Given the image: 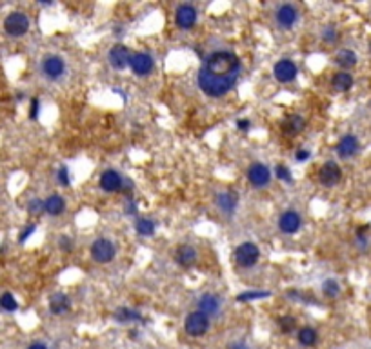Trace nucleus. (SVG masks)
<instances>
[{"instance_id": "nucleus-1", "label": "nucleus", "mask_w": 371, "mask_h": 349, "mask_svg": "<svg viewBox=\"0 0 371 349\" xmlns=\"http://www.w3.org/2000/svg\"><path fill=\"white\" fill-rule=\"evenodd\" d=\"M242 71L240 58L231 51H215L206 58L196 75V84L204 95L220 98L233 89Z\"/></svg>"}, {"instance_id": "nucleus-2", "label": "nucleus", "mask_w": 371, "mask_h": 349, "mask_svg": "<svg viewBox=\"0 0 371 349\" xmlns=\"http://www.w3.org/2000/svg\"><path fill=\"white\" fill-rule=\"evenodd\" d=\"M210 329V317H206L200 311H191V313L186 317L184 320V331L188 333L193 338H198V336H204Z\"/></svg>"}, {"instance_id": "nucleus-3", "label": "nucleus", "mask_w": 371, "mask_h": 349, "mask_svg": "<svg viewBox=\"0 0 371 349\" xmlns=\"http://www.w3.org/2000/svg\"><path fill=\"white\" fill-rule=\"evenodd\" d=\"M260 258V249L253 242H242L235 249V260L240 267H253Z\"/></svg>"}, {"instance_id": "nucleus-4", "label": "nucleus", "mask_w": 371, "mask_h": 349, "mask_svg": "<svg viewBox=\"0 0 371 349\" xmlns=\"http://www.w3.org/2000/svg\"><path fill=\"white\" fill-rule=\"evenodd\" d=\"M4 29L8 35L11 37H24L29 31V18L26 13L20 11H13L9 13L4 20Z\"/></svg>"}, {"instance_id": "nucleus-5", "label": "nucleus", "mask_w": 371, "mask_h": 349, "mask_svg": "<svg viewBox=\"0 0 371 349\" xmlns=\"http://www.w3.org/2000/svg\"><path fill=\"white\" fill-rule=\"evenodd\" d=\"M115 255H117V249L109 238H96L91 244V257L98 264H108L113 260Z\"/></svg>"}, {"instance_id": "nucleus-6", "label": "nucleus", "mask_w": 371, "mask_h": 349, "mask_svg": "<svg viewBox=\"0 0 371 349\" xmlns=\"http://www.w3.org/2000/svg\"><path fill=\"white\" fill-rule=\"evenodd\" d=\"M246 174H248V180L253 188H266L271 182V169L262 162H253L248 167Z\"/></svg>"}, {"instance_id": "nucleus-7", "label": "nucleus", "mask_w": 371, "mask_h": 349, "mask_svg": "<svg viewBox=\"0 0 371 349\" xmlns=\"http://www.w3.org/2000/svg\"><path fill=\"white\" fill-rule=\"evenodd\" d=\"M129 67L137 77H148L155 69V60L149 53H135L129 58Z\"/></svg>"}, {"instance_id": "nucleus-8", "label": "nucleus", "mask_w": 371, "mask_h": 349, "mask_svg": "<svg viewBox=\"0 0 371 349\" xmlns=\"http://www.w3.org/2000/svg\"><path fill=\"white\" fill-rule=\"evenodd\" d=\"M42 73L46 79L49 80H58L62 79V75L65 73V62L58 55H48L42 60Z\"/></svg>"}, {"instance_id": "nucleus-9", "label": "nucleus", "mask_w": 371, "mask_h": 349, "mask_svg": "<svg viewBox=\"0 0 371 349\" xmlns=\"http://www.w3.org/2000/svg\"><path fill=\"white\" fill-rule=\"evenodd\" d=\"M196 8L191 4H180L179 8L175 9V24L180 27V29H191L196 24Z\"/></svg>"}, {"instance_id": "nucleus-10", "label": "nucleus", "mask_w": 371, "mask_h": 349, "mask_svg": "<svg viewBox=\"0 0 371 349\" xmlns=\"http://www.w3.org/2000/svg\"><path fill=\"white\" fill-rule=\"evenodd\" d=\"M273 75H275V79L279 80L280 84H289L297 79L298 67H297V64L293 60H289V58H282V60L277 62L275 67H273Z\"/></svg>"}, {"instance_id": "nucleus-11", "label": "nucleus", "mask_w": 371, "mask_h": 349, "mask_svg": "<svg viewBox=\"0 0 371 349\" xmlns=\"http://www.w3.org/2000/svg\"><path fill=\"white\" fill-rule=\"evenodd\" d=\"M131 51L124 44H115L113 48L108 51V62L113 69H124L129 65Z\"/></svg>"}, {"instance_id": "nucleus-12", "label": "nucleus", "mask_w": 371, "mask_h": 349, "mask_svg": "<svg viewBox=\"0 0 371 349\" xmlns=\"http://www.w3.org/2000/svg\"><path fill=\"white\" fill-rule=\"evenodd\" d=\"M275 20L282 29H291L298 20V11L293 4H280L277 8Z\"/></svg>"}, {"instance_id": "nucleus-13", "label": "nucleus", "mask_w": 371, "mask_h": 349, "mask_svg": "<svg viewBox=\"0 0 371 349\" xmlns=\"http://www.w3.org/2000/svg\"><path fill=\"white\" fill-rule=\"evenodd\" d=\"M341 179H342V169H341V166L333 160L326 162V164L319 169L320 184H324V186H327V188L336 186V184L341 182Z\"/></svg>"}, {"instance_id": "nucleus-14", "label": "nucleus", "mask_w": 371, "mask_h": 349, "mask_svg": "<svg viewBox=\"0 0 371 349\" xmlns=\"http://www.w3.org/2000/svg\"><path fill=\"white\" fill-rule=\"evenodd\" d=\"M302 227V217L297 213V211L288 210L284 211L279 218V229L284 233V235H295Z\"/></svg>"}, {"instance_id": "nucleus-15", "label": "nucleus", "mask_w": 371, "mask_h": 349, "mask_svg": "<svg viewBox=\"0 0 371 349\" xmlns=\"http://www.w3.org/2000/svg\"><path fill=\"white\" fill-rule=\"evenodd\" d=\"M124 186V179L122 174L115 169H106L100 174V188L106 193H118Z\"/></svg>"}, {"instance_id": "nucleus-16", "label": "nucleus", "mask_w": 371, "mask_h": 349, "mask_svg": "<svg viewBox=\"0 0 371 349\" xmlns=\"http://www.w3.org/2000/svg\"><path fill=\"white\" fill-rule=\"evenodd\" d=\"M360 149V142L355 135H346L339 140V144H336V155L341 158H351L355 157Z\"/></svg>"}, {"instance_id": "nucleus-17", "label": "nucleus", "mask_w": 371, "mask_h": 349, "mask_svg": "<svg viewBox=\"0 0 371 349\" xmlns=\"http://www.w3.org/2000/svg\"><path fill=\"white\" fill-rule=\"evenodd\" d=\"M215 204H217V207L222 213L231 215L237 210V205H239V195L235 191H231V189H227V191L218 193L215 196Z\"/></svg>"}, {"instance_id": "nucleus-18", "label": "nucleus", "mask_w": 371, "mask_h": 349, "mask_svg": "<svg viewBox=\"0 0 371 349\" xmlns=\"http://www.w3.org/2000/svg\"><path fill=\"white\" fill-rule=\"evenodd\" d=\"M175 260H177V264L182 267H191L193 264L196 262V251L193 246L189 244H182L177 248V251H175Z\"/></svg>"}, {"instance_id": "nucleus-19", "label": "nucleus", "mask_w": 371, "mask_h": 349, "mask_svg": "<svg viewBox=\"0 0 371 349\" xmlns=\"http://www.w3.org/2000/svg\"><path fill=\"white\" fill-rule=\"evenodd\" d=\"M198 311L204 313L206 317H211V315H217L220 311V300L218 297L211 295V293H206L198 298Z\"/></svg>"}, {"instance_id": "nucleus-20", "label": "nucleus", "mask_w": 371, "mask_h": 349, "mask_svg": "<svg viewBox=\"0 0 371 349\" xmlns=\"http://www.w3.org/2000/svg\"><path fill=\"white\" fill-rule=\"evenodd\" d=\"M70 307H71V302L65 293H55L49 298V311L53 315H64L70 311Z\"/></svg>"}, {"instance_id": "nucleus-21", "label": "nucleus", "mask_w": 371, "mask_h": 349, "mask_svg": "<svg viewBox=\"0 0 371 349\" xmlns=\"http://www.w3.org/2000/svg\"><path fill=\"white\" fill-rule=\"evenodd\" d=\"M306 127V120L304 117H300V115H289V117H286V120L282 122V129L286 135H298L302 129Z\"/></svg>"}, {"instance_id": "nucleus-22", "label": "nucleus", "mask_w": 371, "mask_h": 349, "mask_svg": "<svg viewBox=\"0 0 371 349\" xmlns=\"http://www.w3.org/2000/svg\"><path fill=\"white\" fill-rule=\"evenodd\" d=\"M64 210H65V200L60 195H51L44 200V211L48 215H51V217H58V215L64 213Z\"/></svg>"}, {"instance_id": "nucleus-23", "label": "nucleus", "mask_w": 371, "mask_h": 349, "mask_svg": "<svg viewBox=\"0 0 371 349\" xmlns=\"http://www.w3.org/2000/svg\"><path fill=\"white\" fill-rule=\"evenodd\" d=\"M331 86L335 91H349L353 87V77L348 71H341V73H335V77L331 79Z\"/></svg>"}, {"instance_id": "nucleus-24", "label": "nucleus", "mask_w": 371, "mask_h": 349, "mask_svg": "<svg viewBox=\"0 0 371 349\" xmlns=\"http://www.w3.org/2000/svg\"><path fill=\"white\" fill-rule=\"evenodd\" d=\"M115 320L120 324H129V322H142L144 317L139 313L137 309H131V307H118L117 313H115Z\"/></svg>"}, {"instance_id": "nucleus-25", "label": "nucleus", "mask_w": 371, "mask_h": 349, "mask_svg": "<svg viewBox=\"0 0 371 349\" xmlns=\"http://www.w3.org/2000/svg\"><path fill=\"white\" fill-rule=\"evenodd\" d=\"M335 62H336V65H341L344 71H348L349 67H353V65L357 64V55H355V51H351V49H341V51L335 55Z\"/></svg>"}, {"instance_id": "nucleus-26", "label": "nucleus", "mask_w": 371, "mask_h": 349, "mask_svg": "<svg viewBox=\"0 0 371 349\" xmlns=\"http://www.w3.org/2000/svg\"><path fill=\"white\" fill-rule=\"evenodd\" d=\"M317 340H319V333L315 331L313 327L306 326L298 331V342H300V345H304V347H313V345L317 344Z\"/></svg>"}, {"instance_id": "nucleus-27", "label": "nucleus", "mask_w": 371, "mask_h": 349, "mask_svg": "<svg viewBox=\"0 0 371 349\" xmlns=\"http://www.w3.org/2000/svg\"><path fill=\"white\" fill-rule=\"evenodd\" d=\"M135 227L140 236H151L155 233V229H157V226H155V222H153L151 218H139Z\"/></svg>"}, {"instance_id": "nucleus-28", "label": "nucleus", "mask_w": 371, "mask_h": 349, "mask_svg": "<svg viewBox=\"0 0 371 349\" xmlns=\"http://www.w3.org/2000/svg\"><path fill=\"white\" fill-rule=\"evenodd\" d=\"M322 293L327 298H336L339 293H341V286H339V282L335 278H327L322 284Z\"/></svg>"}, {"instance_id": "nucleus-29", "label": "nucleus", "mask_w": 371, "mask_h": 349, "mask_svg": "<svg viewBox=\"0 0 371 349\" xmlns=\"http://www.w3.org/2000/svg\"><path fill=\"white\" fill-rule=\"evenodd\" d=\"M0 307H2L4 311L13 313V311L18 309V302L11 293H2V295H0Z\"/></svg>"}, {"instance_id": "nucleus-30", "label": "nucleus", "mask_w": 371, "mask_h": 349, "mask_svg": "<svg viewBox=\"0 0 371 349\" xmlns=\"http://www.w3.org/2000/svg\"><path fill=\"white\" fill-rule=\"evenodd\" d=\"M271 297L269 291H244L237 295V300L239 302H251V300H260V298H267Z\"/></svg>"}, {"instance_id": "nucleus-31", "label": "nucleus", "mask_w": 371, "mask_h": 349, "mask_svg": "<svg viewBox=\"0 0 371 349\" xmlns=\"http://www.w3.org/2000/svg\"><path fill=\"white\" fill-rule=\"evenodd\" d=\"M275 177L279 180H282V182H291V180H293L291 171L284 166V164H277V166H275Z\"/></svg>"}, {"instance_id": "nucleus-32", "label": "nucleus", "mask_w": 371, "mask_h": 349, "mask_svg": "<svg viewBox=\"0 0 371 349\" xmlns=\"http://www.w3.org/2000/svg\"><path fill=\"white\" fill-rule=\"evenodd\" d=\"M295 324H297V320L293 319V317H282V319H279V327L282 333H291L295 329Z\"/></svg>"}, {"instance_id": "nucleus-33", "label": "nucleus", "mask_w": 371, "mask_h": 349, "mask_svg": "<svg viewBox=\"0 0 371 349\" xmlns=\"http://www.w3.org/2000/svg\"><path fill=\"white\" fill-rule=\"evenodd\" d=\"M57 180H58L60 186H70L71 177H70V169H68V166H60V169L57 171Z\"/></svg>"}, {"instance_id": "nucleus-34", "label": "nucleus", "mask_w": 371, "mask_h": 349, "mask_svg": "<svg viewBox=\"0 0 371 349\" xmlns=\"http://www.w3.org/2000/svg\"><path fill=\"white\" fill-rule=\"evenodd\" d=\"M322 39H324V42H327V44L335 42V40H336V29H335V27L327 26L326 29L322 31Z\"/></svg>"}, {"instance_id": "nucleus-35", "label": "nucleus", "mask_w": 371, "mask_h": 349, "mask_svg": "<svg viewBox=\"0 0 371 349\" xmlns=\"http://www.w3.org/2000/svg\"><path fill=\"white\" fill-rule=\"evenodd\" d=\"M27 210H29V213H42L44 211V200L33 198V200L27 204Z\"/></svg>"}, {"instance_id": "nucleus-36", "label": "nucleus", "mask_w": 371, "mask_h": 349, "mask_svg": "<svg viewBox=\"0 0 371 349\" xmlns=\"http://www.w3.org/2000/svg\"><path fill=\"white\" fill-rule=\"evenodd\" d=\"M35 231H37V224H29V226H27L26 229L20 233V236H18V242H20V244H24V242H26V240L29 238V236L33 235Z\"/></svg>"}, {"instance_id": "nucleus-37", "label": "nucleus", "mask_w": 371, "mask_h": 349, "mask_svg": "<svg viewBox=\"0 0 371 349\" xmlns=\"http://www.w3.org/2000/svg\"><path fill=\"white\" fill-rule=\"evenodd\" d=\"M40 113V100L39 98H33L31 100V108H29V118L31 120H37Z\"/></svg>"}, {"instance_id": "nucleus-38", "label": "nucleus", "mask_w": 371, "mask_h": 349, "mask_svg": "<svg viewBox=\"0 0 371 349\" xmlns=\"http://www.w3.org/2000/svg\"><path fill=\"white\" fill-rule=\"evenodd\" d=\"M58 246L62 248V251H73V240L70 238V236H60V240H58Z\"/></svg>"}, {"instance_id": "nucleus-39", "label": "nucleus", "mask_w": 371, "mask_h": 349, "mask_svg": "<svg viewBox=\"0 0 371 349\" xmlns=\"http://www.w3.org/2000/svg\"><path fill=\"white\" fill-rule=\"evenodd\" d=\"M310 157H311V151H310V149H306V148H300L297 151V155H295L297 162H306Z\"/></svg>"}, {"instance_id": "nucleus-40", "label": "nucleus", "mask_w": 371, "mask_h": 349, "mask_svg": "<svg viewBox=\"0 0 371 349\" xmlns=\"http://www.w3.org/2000/svg\"><path fill=\"white\" fill-rule=\"evenodd\" d=\"M249 126H251V122H249L248 118H240V120H237V127H239L240 131H248Z\"/></svg>"}, {"instance_id": "nucleus-41", "label": "nucleus", "mask_w": 371, "mask_h": 349, "mask_svg": "<svg viewBox=\"0 0 371 349\" xmlns=\"http://www.w3.org/2000/svg\"><path fill=\"white\" fill-rule=\"evenodd\" d=\"M126 213L127 215H135L137 213V204L131 198H127V202H126Z\"/></svg>"}, {"instance_id": "nucleus-42", "label": "nucleus", "mask_w": 371, "mask_h": 349, "mask_svg": "<svg viewBox=\"0 0 371 349\" xmlns=\"http://www.w3.org/2000/svg\"><path fill=\"white\" fill-rule=\"evenodd\" d=\"M227 349H249V347H248V344H244V342H233Z\"/></svg>"}, {"instance_id": "nucleus-43", "label": "nucleus", "mask_w": 371, "mask_h": 349, "mask_svg": "<svg viewBox=\"0 0 371 349\" xmlns=\"http://www.w3.org/2000/svg\"><path fill=\"white\" fill-rule=\"evenodd\" d=\"M27 349H48V345H46V344H40V342H35V344H31Z\"/></svg>"}]
</instances>
